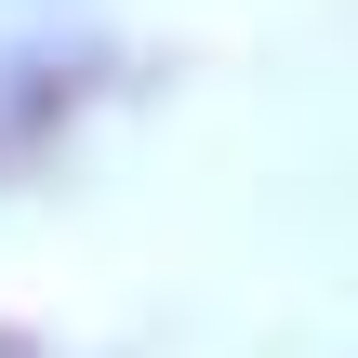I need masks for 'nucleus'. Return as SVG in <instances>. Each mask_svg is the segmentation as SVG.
Here are the masks:
<instances>
[{
    "mask_svg": "<svg viewBox=\"0 0 358 358\" xmlns=\"http://www.w3.org/2000/svg\"><path fill=\"white\" fill-rule=\"evenodd\" d=\"M66 93H80V53H53V40L40 53H0V146H27Z\"/></svg>",
    "mask_w": 358,
    "mask_h": 358,
    "instance_id": "1",
    "label": "nucleus"
}]
</instances>
